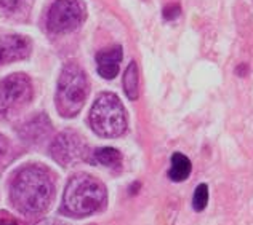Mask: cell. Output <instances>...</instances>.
I'll return each mask as SVG.
<instances>
[{
    "instance_id": "6da1fadb",
    "label": "cell",
    "mask_w": 253,
    "mask_h": 225,
    "mask_svg": "<svg viewBox=\"0 0 253 225\" xmlns=\"http://www.w3.org/2000/svg\"><path fill=\"white\" fill-rule=\"evenodd\" d=\"M55 198V181L48 168L26 164L19 168L10 184V200L21 214L36 216L48 209Z\"/></svg>"
},
{
    "instance_id": "7a4b0ae2",
    "label": "cell",
    "mask_w": 253,
    "mask_h": 225,
    "mask_svg": "<svg viewBox=\"0 0 253 225\" xmlns=\"http://www.w3.org/2000/svg\"><path fill=\"white\" fill-rule=\"evenodd\" d=\"M108 203L104 184L86 173L74 174L66 184L61 213L71 217H86L99 213Z\"/></svg>"
},
{
    "instance_id": "3957f363",
    "label": "cell",
    "mask_w": 253,
    "mask_h": 225,
    "mask_svg": "<svg viewBox=\"0 0 253 225\" xmlns=\"http://www.w3.org/2000/svg\"><path fill=\"white\" fill-rule=\"evenodd\" d=\"M88 96V80L85 70L76 63L63 67L56 87V110L64 118H74L82 110Z\"/></svg>"
},
{
    "instance_id": "277c9868",
    "label": "cell",
    "mask_w": 253,
    "mask_h": 225,
    "mask_svg": "<svg viewBox=\"0 0 253 225\" xmlns=\"http://www.w3.org/2000/svg\"><path fill=\"white\" fill-rule=\"evenodd\" d=\"M88 122L91 129L101 137L124 136L128 128V118L121 99L114 93H101L93 102Z\"/></svg>"
},
{
    "instance_id": "5b68a950",
    "label": "cell",
    "mask_w": 253,
    "mask_h": 225,
    "mask_svg": "<svg viewBox=\"0 0 253 225\" xmlns=\"http://www.w3.org/2000/svg\"><path fill=\"white\" fill-rule=\"evenodd\" d=\"M32 83L28 75L11 74L0 80V120L16 117L32 101Z\"/></svg>"
},
{
    "instance_id": "8992f818",
    "label": "cell",
    "mask_w": 253,
    "mask_h": 225,
    "mask_svg": "<svg viewBox=\"0 0 253 225\" xmlns=\"http://www.w3.org/2000/svg\"><path fill=\"white\" fill-rule=\"evenodd\" d=\"M50 152L51 158L58 164H61L63 168H71L81 161H86L90 149L81 134L72 129H68L53 139Z\"/></svg>"
},
{
    "instance_id": "52a82bcc",
    "label": "cell",
    "mask_w": 253,
    "mask_h": 225,
    "mask_svg": "<svg viewBox=\"0 0 253 225\" xmlns=\"http://www.w3.org/2000/svg\"><path fill=\"white\" fill-rule=\"evenodd\" d=\"M85 18V5L81 0H56L46 15V28L51 34H68L77 29Z\"/></svg>"
},
{
    "instance_id": "ba28073f",
    "label": "cell",
    "mask_w": 253,
    "mask_h": 225,
    "mask_svg": "<svg viewBox=\"0 0 253 225\" xmlns=\"http://www.w3.org/2000/svg\"><path fill=\"white\" fill-rule=\"evenodd\" d=\"M31 42L23 35H6L0 40V65L11 64L28 58Z\"/></svg>"
},
{
    "instance_id": "9c48e42d",
    "label": "cell",
    "mask_w": 253,
    "mask_h": 225,
    "mask_svg": "<svg viewBox=\"0 0 253 225\" xmlns=\"http://www.w3.org/2000/svg\"><path fill=\"white\" fill-rule=\"evenodd\" d=\"M122 46H111L108 50L99 51L96 55V70L106 80H112L119 74V67H121L122 61Z\"/></svg>"
},
{
    "instance_id": "30bf717a",
    "label": "cell",
    "mask_w": 253,
    "mask_h": 225,
    "mask_svg": "<svg viewBox=\"0 0 253 225\" xmlns=\"http://www.w3.org/2000/svg\"><path fill=\"white\" fill-rule=\"evenodd\" d=\"M86 163H91L95 166L117 169L122 164V154L114 147H99L90 150L88 157H86Z\"/></svg>"
},
{
    "instance_id": "8fae6325",
    "label": "cell",
    "mask_w": 253,
    "mask_h": 225,
    "mask_svg": "<svg viewBox=\"0 0 253 225\" xmlns=\"http://www.w3.org/2000/svg\"><path fill=\"white\" fill-rule=\"evenodd\" d=\"M51 131V123L48 120V117L45 114L37 115L36 118H32L29 123H26L23 129L19 131V134L28 142H39L43 137H46Z\"/></svg>"
},
{
    "instance_id": "7c38bea8",
    "label": "cell",
    "mask_w": 253,
    "mask_h": 225,
    "mask_svg": "<svg viewBox=\"0 0 253 225\" xmlns=\"http://www.w3.org/2000/svg\"><path fill=\"white\" fill-rule=\"evenodd\" d=\"M192 171V163L186 155L175 152L171 155V164L169 169V177L173 182H183L191 176Z\"/></svg>"
},
{
    "instance_id": "4fadbf2b",
    "label": "cell",
    "mask_w": 253,
    "mask_h": 225,
    "mask_svg": "<svg viewBox=\"0 0 253 225\" xmlns=\"http://www.w3.org/2000/svg\"><path fill=\"white\" fill-rule=\"evenodd\" d=\"M139 74H138V64L131 61L125 69L124 74V91L130 101H136L139 96Z\"/></svg>"
},
{
    "instance_id": "5bb4252c",
    "label": "cell",
    "mask_w": 253,
    "mask_h": 225,
    "mask_svg": "<svg viewBox=\"0 0 253 225\" xmlns=\"http://www.w3.org/2000/svg\"><path fill=\"white\" fill-rule=\"evenodd\" d=\"M34 0H0V10L8 16L28 15Z\"/></svg>"
},
{
    "instance_id": "9a60e30c",
    "label": "cell",
    "mask_w": 253,
    "mask_h": 225,
    "mask_svg": "<svg viewBox=\"0 0 253 225\" xmlns=\"http://www.w3.org/2000/svg\"><path fill=\"white\" fill-rule=\"evenodd\" d=\"M209 204V185L199 184L194 190V196H192V209L196 213H201Z\"/></svg>"
},
{
    "instance_id": "2e32d148",
    "label": "cell",
    "mask_w": 253,
    "mask_h": 225,
    "mask_svg": "<svg viewBox=\"0 0 253 225\" xmlns=\"http://www.w3.org/2000/svg\"><path fill=\"white\" fill-rule=\"evenodd\" d=\"M162 15H164L165 19H167V21H171V19H176L179 15H181V8H179V5L171 3L169 6H165Z\"/></svg>"
},
{
    "instance_id": "e0dca14e",
    "label": "cell",
    "mask_w": 253,
    "mask_h": 225,
    "mask_svg": "<svg viewBox=\"0 0 253 225\" xmlns=\"http://www.w3.org/2000/svg\"><path fill=\"white\" fill-rule=\"evenodd\" d=\"M0 225H18V221L6 211H0Z\"/></svg>"
},
{
    "instance_id": "ac0fdd59",
    "label": "cell",
    "mask_w": 253,
    "mask_h": 225,
    "mask_svg": "<svg viewBox=\"0 0 253 225\" xmlns=\"http://www.w3.org/2000/svg\"><path fill=\"white\" fill-rule=\"evenodd\" d=\"M236 74H237V77H245L249 74V64H245V63H242V64H239L237 67H236Z\"/></svg>"
},
{
    "instance_id": "d6986e66",
    "label": "cell",
    "mask_w": 253,
    "mask_h": 225,
    "mask_svg": "<svg viewBox=\"0 0 253 225\" xmlns=\"http://www.w3.org/2000/svg\"><path fill=\"white\" fill-rule=\"evenodd\" d=\"M36 225H66V224H63L61 221H58V219H43L41 222H37Z\"/></svg>"
},
{
    "instance_id": "ffe728a7",
    "label": "cell",
    "mask_w": 253,
    "mask_h": 225,
    "mask_svg": "<svg viewBox=\"0 0 253 225\" xmlns=\"http://www.w3.org/2000/svg\"><path fill=\"white\" fill-rule=\"evenodd\" d=\"M6 149H8V144H6V139H5V136L0 134V157H2V155L5 154Z\"/></svg>"
},
{
    "instance_id": "44dd1931",
    "label": "cell",
    "mask_w": 253,
    "mask_h": 225,
    "mask_svg": "<svg viewBox=\"0 0 253 225\" xmlns=\"http://www.w3.org/2000/svg\"><path fill=\"white\" fill-rule=\"evenodd\" d=\"M139 187H141V184H139V182H135V184H133L131 187H130V195L138 193V189H139Z\"/></svg>"
}]
</instances>
